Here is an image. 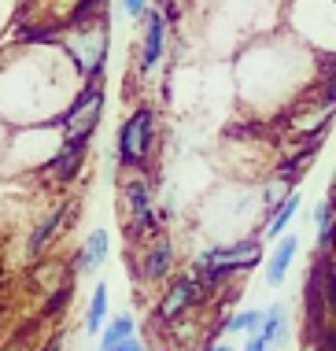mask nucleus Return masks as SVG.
I'll return each mask as SVG.
<instances>
[{"label":"nucleus","instance_id":"f257e3e1","mask_svg":"<svg viewBox=\"0 0 336 351\" xmlns=\"http://www.w3.org/2000/svg\"><path fill=\"white\" fill-rule=\"evenodd\" d=\"M263 263V244L255 237H240L233 244H211L192 259V278H196L204 289H218L222 281H229L233 274H248Z\"/></svg>","mask_w":336,"mask_h":351},{"label":"nucleus","instance_id":"f03ea898","mask_svg":"<svg viewBox=\"0 0 336 351\" xmlns=\"http://www.w3.org/2000/svg\"><path fill=\"white\" fill-rule=\"evenodd\" d=\"M152 148H156V108L141 104L133 108L119 126V137H115V156H119V167L126 170H141L148 163Z\"/></svg>","mask_w":336,"mask_h":351},{"label":"nucleus","instance_id":"7ed1b4c3","mask_svg":"<svg viewBox=\"0 0 336 351\" xmlns=\"http://www.w3.org/2000/svg\"><path fill=\"white\" fill-rule=\"evenodd\" d=\"M100 119H104V78H96L82 82V89L71 97L67 111L60 115V130L63 137H93Z\"/></svg>","mask_w":336,"mask_h":351},{"label":"nucleus","instance_id":"20e7f679","mask_svg":"<svg viewBox=\"0 0 336 351\" xmlns=\"http://www.w3.org/2000/svg\"><path fill=\"white\" fill-rule=\"evenodd\" d=\"M122 204H126V226H130V237H156L159 233V218H156V204H152V185L144 182V174H133L126 178L122 185Z\"/></svg>","mask_w":336,"mask_h":351},{"label":"nucleus","instance_id":"39448f33","mask_svg":"<svg viewBox=\"0 0 336 351\" xmlns=\"http://www.w3.org/2000/svg\"><path fill=\"white\" fill-rule=\"evenodd\" d=\"M204 292H207V289H204L196 278H192V274H181V278H174L167 289L159 292L156 322H163V326H178V322L185 318L200 300H204Z\"/></svg>","mask_w":336,"mask_h":351},{"label":"nucleus","instance_id":"423d86ee","mask_svg":"<svg viewBox=\"0 0 336 351\" xmlns=\"http://www.w3.org/2000/svg\"><path fill=\"white\" fill-rule=\"evenodd\" d=\"M167 37H170V19L163 8H152L144 15V30H141V49H137V71L141 74H156V67L167 56Z\"/></svg>","mask_w":336,"mask_h":351},{"label":"nucleus","instance_id":"0eeeda50","mask_svg":"<svg viewBox=\"0 0 336 351\" xmlns=\"http://www.w3.org/2000/svg\"><path fill=\"white\" fill-rule=\"evenodd\" d=\"M288 337H292V315H288L285 303H270L263 311V326L248 337L244 351H277L288 344Z\"/></svg>","mask_w":336,"mask_h":351},{"label":"nucleus","instance_id":"6e6552de","mask_svg":"<svg viewBox=\"0 0 336 351\" xmlns=\"http://www.w3.org/2000/svg\"><path fill=\"white\" fill-rule=\"evenodd\" d=\"M89 141L93 137H60V145H56V152H52V159L45 163V170L56 178V182H71V178L82 170L85 156H89Z\"/></svg>","mask_w":336,"mask_h":351},{"label":"nucleus","instance_id":"1a4fd4ad","mask_svg":"<svg viewBox=\"0 0 336 351\" xmlns=\"http://www.w3.org/2000/svg\"><path fill=\"white\" fill-rule=\"evenodd\" d=\"M170 270H174V241H170L167 233L148 237L144 255H141V278L144 281H163Z\"/></svg>","mask_w":336,"mask_h":351},{"label":"nucleus","instance_id":"9d476101","mask_svg":"<svg viewBox=\"0 0 336 351\" xmlns=\"http://www.w3.org/2000/svg\"><path fill=\"white\" fill-rule=\"evenodd\" d=\"M296 252H300V237H281V241H277L274 244V252H270V259H266V285H274V289H277V285H281L285 278H288V270H292V259H296Z\"/></svg>","mask_w":336,"mask_h":351},{"label":"nucleus","instance_id":"9b49d317","mask_svg":"<svg viewBox=\"0 0 336 351\" xmlns=\"http://www.w3.org/2000/svg\"><path fill=\"white\" fill-rule=\"evenodd\" d=\"M67 211H71V204H67V200H60V204L52 207V211L45 215V222H37V230L30 233V244H26V255H30V259H37V255L45 252V244L52 241V237H56V230L63 226Z\"/></svg>","mask_w":336,"mask_h":351},{"label":"nucleus","instance_id":"f8f14e48","mask_svg":"<svg viewBox=\"0 0 336 351\" xmlns=\"http://www.w3.org/2000/svg\"><path fill=\"white\" fill-rule=\"evenodd\" d=\"M108 248H111L108 230H93L89 237H85L82 252H78V274H96L100 270V263L108 259Z\"/></svg>","mask_w":336,"mask_h":351},{"label":"nucleus","instance_id":"ddd939ff","mask_svg":"<svg viewBox=\"0 0 336 351\" xmlns=\"http://www.w3.org/2000/svg\"><path fill=\"white\" fill-rule=\"evenodd\" d=\"M300 204H303V196H300V189H296V193H288V200L277 207V211L266 218V230H263V237L266 241H281L285 237V230L288 226H292V218L300 215Z\"/></svg>","mask_w":336,"mask_h":351},{"label":"nucleus","instance_id":"4468645a","mask_svg":"<svg viewBox=\"0 0 336 351\" xmlns=\"http://www.w3.org/2000/svg\"><path fill=\"white\" fill-rule=\"evenodd\" d=\"M130 337H137V322H133V315H115L100 333V351H115L119 344H126Z\"/></svg>","mask_w":336,"mask_h":351},{"label":"nucleus","instance_id":"2eb2a0df","mask_svg":"<svg viewBox=\"0 0 336 351\" xmlns=\"http://www.w3.org/2000/svg\"><path fill=\"white\" fill-rule=\"evenodd\" d=\"M104 326H108V285H96L93 300H89V311H85V333L100 337Z\"/></svg>","mask_w":336,"mask_h":351},{"label":"nucleus","instance_id":"dca6fc26","mask_svg":"<svg viewBox=\"0 0 336 351\" xmlns=\"http://www.w3.org/2000/svg\"><path fill=\"white\" fill-rule=\"evenodd\" d=\"M259 326H263V311H237L226 318L222 337H252Z\"/></svg>","mask_w":336,"mask_h":351},{"label":"nucleus","instance_id":"f3484780","mask_svg":"<svg viewBox=\"0 0 336 351\" xmlns=\"http://www.w3.org/2000/svg\"><path fill=\"white\" fill-rule=\"evenodd\" d=\"M314 222H318V244L329 248L333 230H336V193H329L318 207H314Z\"/></svg>","mask_w":336,"mask_h":351},{"label":"nucleus","instance_id":"a211bd4d","mask_svg":"<svg viewBox=\"0 0 336 351\" xmlns=\"http://www.w3.org/2000/svg\"><path fill=\"white\" fill-rule=\"evenodd\" d=\"M122 4V12H126L133 23H144V15L152 12V0H119Z\"/></svg>","mask_w":336,"mask_h":351},{"label":"nucleus","instance_id":"6ab92c4d","mask_svg":"<svg viewBox=\"0 0 336 351\" xmlns=\"http://www.w3.org/2000/svg\"><path fill=\"white\" fill-rule=\"evenodd\" d=\"M115 351H144V344H141L137 337H130L126 344H119V348H115Z\"/></svg>","mask_w":336,"mask_h":351},{"label":"nucleus","instance_id":"aec40b11","mask_svg":"<svg viewBox=\"0 0 336 351\" xmlns=\"http://www.w3.org/2000/svg\"><path fill=\"white\" fill-rule=\"evenodd\" d=\"M204 351H237L229 340H218V344H211V348H204Z\"/></svg>","mask_w":336,"mask_h":351},{"label":"nucleus","instance_id":"412c9836","mask_svg":"<svg viewBox=\"0 0 336 351\" xmlns=\"http://www.w3.org/2000/svg\"><path fill=\"white\" fill-rule=\"evenodd\" d=\"M333 193H336V189H333Z\"/></svg>","mask_w":336,"mask_h":351}]
</instances>
